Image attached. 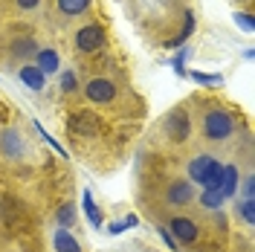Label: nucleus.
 Segmentation results:
<instances>
[{"mask_svg":"<svg viewBox=\"0 0 255 252\" xmlns=\"http://www.w3.org/2000/svg\"><path fill=\"white\" fill-rule=\"evenodd\" d=\"M189 58H191V49L189 47H180V49H177V55L171 58V67L177 70V76H186V67H183V64L189 61Z\"/></svg>","mask_w":255,"mask_h":252,"instance_id":"obj_20","label":"nucleus"},{"mask_svg":"<svg viewBox=\"0 0 255 252\" xmlns=\"http://www.w3.org/2000/svg\"><path fill=\"white\" fill-rule=\"evenodd\" d=\"M136 223H139L136 215H125V226H136Z\"/></svg>","mask_w":255,"mask_h":252,"instance_id":"obj_30","label":"nucleus"},{"mask_svg":"<svg viewBox=\"0 0 255 252\" xmlns=\"http://www.w3.org/2000/svg\"><path fill=\"white\" fill-rule=\"evenodd\" d=\"M116 84L111 79H105V76H96L84 84V96L93 102V105H111L113 99H116Z\"/></svg>","mask_w":255,"mask_h":252,"instance_id":"obj_6","label":"nucleus"},{"mask_svg":"<svg viewBox=\"0 0 255 252\" xmlns=\"http://www.w3.org/2000/svg\"><path fill=\"white\" fill-rule=\"evenodd\" d=\"M125 229H128L125 221H116V223H111V226H108V232H111V235H122Z\"/></svg>","mask_w":255,"mask_h":252,"instance_id":"obj_28","label":"nucleus"},{"mask_svg":"<svg viewBox=\"0 0 255 252\" xmlns=\"http://www.w3.org/2000/svg\"><path fill=\"white\" fill-rule=\"evenodd\" d=\"M90 3H93V0H55V6H58V12H61L64 17L84 15V12L90 9Z\"/></svg>","mask_w":255,"mask_h":252,"instance_id":"obj_15","label":"nucleus"},{"mask_svg":"<svg viewBox=\"0 0 255 252\" xmlns=\"http://www.w3.org/2000/svg\"><path fill=\"white\" fill-rule=\"evenodd\" d=\"M241 183H244V186H238V189L244 191V197H247V200H253V194H255V177H244Z\"/></svg>","mask_w":255,"mask_h":252,"instance_id":"obj_26","label":"nucleus"},{"mask_svg":"<svg viewBox=\"0 0 255 252\" xmlns=\"http://www.w3.org/2000/svg\"><path fill=\"white\" fill-rule=\"evenodd\" d=\"M168 232H171V238H174L177 244H194L197 235H200L197 223L191 221V218H171L168 221Z\"/></svg>","mask_w":255,"mask_h":252,"instance_id":"obj_7","label":"nucleus"},{"mask_svg":"<svg viewBox=\"0 0 255 252\" xmlns=\"http://www.w3.org/2000/svg\"><path fill=\"white\" fill-rule=\"evenodd\" d=\"M235 23H238L244 32H250V35L255 32V17L250 15V12H235Z\"/></svg>","mask_w":255,"mask_h":252,"instance_id":"obj_24","label":"nucleus"},{"mask_svg":"<svg viewBox=\"0 0 255 252\" xmlns=\"http://www.w3.org/2000/svg\"><path fill=\"white\" fill-rule=\"evenodd\" d=\"M99 116L90 111H76L70 116V122H67V130L73 133V136H81V139H93L99 136Z\"/></svg>","mask_w":255,"mask_h":252,"instance_id":"obj_5","label":"nucleus"},{"mask_svg":"<svg viewBox=\"0 0 255 252\" xmlns=\"http://www.w3.org/2000/svg\"><path fill=\"white\" fill-rule=\"evenodd\" d=\"M81 206H84V215H87V221H90V226H102V209L96 206V200H93V194L90 191H84L81 194Z\"/></svg>","mask_w":255,"mask_h":252,"instance_id":"obj_16","label":"nucleus"},{"mask_svg":"<svg viewBox=\"0 0 255 252\" xmlns=\"http://www.w3.org/2000/svg\"><path fill=\"white\" fill-rule=\"evenodd\" d=\"M35 130H38V133L44 136V142H47V145H49V148H52V151H58L61 157H67V151H64L61 145H58V142H55V139H52V136H49V133H47V127L41 125V122H35Z\"/></svg>","mask_w":255,"mask_h":252,"instance_id":"obj_25","label":"nucleus"},{"mask_svg":"<svg viewBox=\"0 0 255 252\" xmlns=\"http://www.w3.org/2000/svg\"><path fill=\"white\" fill-rule=\"evenodd\" d=\"M35 52H38V47H35L32 38H20V41H15V55L17 58H29V55H35Z\"/></svg>","mask_w":255,"mask_h":252,"instance_id":"obj_19","label":"nucleus"},{"mask_svg":"<svg viewBox=\"0 0 255 252\" xmlns=\"http://www.w3.org/2000/svg\"><path fill=\"white\" fill-rule=\"evenodd\" d=\"M165 200L171 206H189L194 200V186H191L189 180H174L168 191H165Z\"/></svg>","mask_w":255,"mask_h":252,"instance_id":"obj_8","label":"nucleus"},{"mask_svg":"<svg viewBox=\"0 0 255 252\" xmlns=\"http://www.w3.org/2000/svg\"><path fill=\"white\" fill-rule=\"evenodd\" d=\"M221 174H223V165L212 154H197L189 162V180L197 183V186H203V191H218Z\"/></svg>","mask_w":255,"mask_h":252,"instance_id":"obj_1","label":"nucleus"},{"mask_svg":"<svg viewBox=\"0 0 255 252\" xmlns=\"http://www.w3.org/2000/svg\"><path fill=\"white\" fill-rule=\"evenodd\" d=\"M58 226H61V229L76 226V206L73 203H64L61 209H58Z\"/></svg>","mask_w":255,"mask_h":252,"instance_id":"obj_18","label":"nucleus"},{"mask_svg":"<svg viewBox=\"0 0 255 252\" xmlns=\"http://www.w3.org/2000/svg\"><path fill=\"white\" fill-rule=\"evenodd\" d=\"M38 3H41V0H17V6H20V9H26V12L38 9Z\"/></svg>","mask_w":255,"mask_h":252,"instance_id":"obj_29","label":"nucleus"},{"mask_svg":"<svg viewBox=\"0 0 255 252\" xmlns=\"http://www.w3.org/2000/svg\"><path fill=\"white\" fill-rule=\"evenodd\" d=\"M232 133H235V119L229 111L212 108V111L203 113V136L209 142H226Z\"/></svg>","mask_w":255,"mask_h":252,"instance_id":"obj_2","label":"nucleus"},{"mask_svg":"<svg viewBox=\"0 0 255 252\" xmlns=\"http://www.w3.org/2000/svg\"><path fill=\"white\" fill-rule=\"evenodd\" d=\"M159 238H162V241H165V247H168V250H171V252H177V241H174V238H171V232H168V229H165V226H162V229H159Z\"/></svg>","mask_w":255,"mask_h":252,"instance_id":"obj_27","label":"nucleus"},{"mask_svg":"<svg viewBox=\"0 0 255 252\" xmlns=\"http://www.w3.org/2000/svg\"><path fill=\"white\" fill-rule=\"evenodd\" d=\"M61 90L64 93H76V90H79V79H76L73 70H64L61 73Z\"/></svg>","mask_w":255,"mask_h":252,"instance_id":"obj_22","label":"nucleus"},{"mask_svg":"<svg viewBox=\"0 0 255 252\" xmlns=\"http://www.w3.org/2000/svg\"><path fill=\"white\" fill-rule=\"evenodd\" d=\"M52 247H55V252H81V244L76 241V235L61 226L52 232Z\"/></svg>","mask_w":255,"mask_h":252,"instance_id":"obj_12","label":"nucleus"},{"mask_svg":"<svg viewBox=\"0 0 255 252\" xmlns=\"http://www.w3.org/2000/svg\"><path fill=\"white\" fill-rule=\"evenodd\" d=\"M194 29H197V17H194V12H186V17H183V29H180V35L177 38H171L165 47L168 49H180V47H186V41H189L191 35H194Z\"/></svg>","mask_w":255,"mask_h":252,"instance_id":"obj_13","label":"nucleus"},{"mask_svg":"<svg viewBox=\"0 0 255 252\" xmlns=\"http://www.w3.org/2000/svg\"><path fill=\"white\" fill-rule=\"evenodd\" d=\"M238 215L244 218V223H250V226H253V223H255V200H247V197H244V200L238 203Z\"/></svg>","mask_w":255,"mask_h":252,"instance_id":"obj_21","label":"nucleus"},{"mask_svg":"<svg viewBox=\"0 0 255 252\" xmlns=\"http://www.w3.org/2000/svg\"><path fill=\"white\" fill-rule=\"evenodd\" d=\"M186 76L191 81H197V84H203V87H221L223 84V76H218V73H197V70H191Z\"/></svg>","mask_w":255,"mask_h":252,"instance_id":"obj_17","label":"nucleus"},{"mask_svg":"<svg viewBox=\"0 0 255 252\" xmlns=\"http://www.w3.org/2000/svg\"><path fill=\"white\" fill-rule=\"evenodd\" d=\"M76 49L79 52H84V55H96V52H102L105 49V44H108V35H105V29L99 26V23H84V26H79L76 29Z\"/></svg>","mask_w":255,"mask_h":252,"instance_id":"obj_3","label":"nucleus"},{"mask_svg":"<svg viewBox=\"0 0 255 252\" xmlns=\"http://www.w3.org/2000/svg\"><path fill=\"white\" fill-rule=\"evenodd\" d=\"M35 67L44 73V76H52V73H58V67H61V55L55 52V49H38L35 52Z\"/></svg>","mask_w":255,"mask_h":252,"instance_id":"obj_11","label":"nucleus"},{"mask_svg":"<svg viewBox=\"0 0 255 252\" xmlns=\"http://www.w3.org/2000/svg\"><path fill=\"white\" fill-rule=\"evenodd\" d=\"M0 151L6 159H20L23 157V136L17 130H3L0 133Z\"/></svg>","mask_w":255,"mask_h":252,"instance_id":"obj_9","label":"nucleus"},{"mask_svg":"<svg viewBox=\"0 0 255 252\" xmlns=\"http://www.w3.org/2000/svg\"><path fill=\"white\" fill-rule=\"evenodd\" d=\"M221 203H223V197L218 191H203L200 194V206L203 209H221Z\"/></svg>","mask_w":255,"mask_h":252,"instance_id":"obj_23","label":"nucleus"},{"mask_svg":"<svg viewBox=\"0 0 255 252\" xmlns=\"http://www.w3.org/2000/svg\"><path fill=\"white\" fill-rule=\"evenodd\" d=\"M238 186H241V171H238V165H223V174H221V186H218V194H221L223 200H229V197H235Z\"/></svg>","mask_w":255,"mask_h":252,"instance_id":"obj_10","label":"nucleus"},{"mask_svg":"<svg viewBox=\"0 0 255 252\" xmlns=\"http://www.w3.org/2000/svg\"><path fill=\"white\" fill-rule=\"evenodd\" d=\"M162 130H165V136L171 142H186L191 136V116L186 111H171L165 116V122H162Z\"/></svg>","mask_w":255,"mask_h":252,"instance_id":"obj_4","label":"nucleus"},{"mask_svg":"<svg viewBox=\"0 0 255 252\" xmlns=\"http://www.w3.org/2000/svg\"><path fill=\"white\" fill-rule=\"evenodd\" d=\"M17 76H20V81H23L29 90H44V84H47V76H44L35 64H23Z\"/></svg>","mask_w":255,"mask_h":252,"instance_id":"obj_14","label":"nucleus"}]
</instances>
